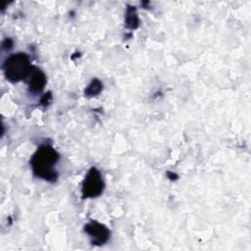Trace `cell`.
Instances as JSON below:
<instances>
[{"label":"cell","instance_id":"obj_1","mask_svg":"<svg viewBox=\"0 0 251 251\" xmlns=\"http://www.w3.org/2000/svg\"><path fill=\"white\" fill-rule=\"evenodd\" d=\"M58 160L59 155L54 148L48 145L41 146L33 154L30 160L33 174L45 180H56L57 174L54 170V166Z\"/></svg>","mask_w":251,"mask_h":251},{"label":"cell","instance_id":"obj_2","mask_svg":"<svg viewBox=\"0 0 251 251\" xmlns=\"http://www.w3.org/2000/svg\"><path fill=\"white\" fill-rule=\"evenodd\" d=\"M31 72L28 58L24 53L13 54L4 64V73L8 80L15 82L25 78Z\"/></svg>","mask_w":251,"mask_h":251},{"label":"cell","instance_id":"obj_3","mask_svg":"<svg viewBox=\"0 0 251 251\" xmlns=\"http://www.w3.org/2000/svg\"><path fill=\"white\" fill-rule=\"evenodd\" d=\"M104 183L100 172L96 168H91L82 182V196L86 198L97 197L103 191Z\"/></svg>","mask_w":251,"mask_h":251},{"label":"cell","instance_id":"obj_4","mask_svg":"<svg viewBox=\"0 0 251 251\" xmlns=\"http://www.w3.org/2000/svg\"><path fill=\"white\" fill-rule=\"evenodd\" d=\"M85 232L91 237L93 244H103L109 238V229L97 222H91L85 226Z\"/></svg>","mask_w":251,"mask_h":251},{"label":"cell","instance_id":"obj_5","mask_svg":"<svg viewBox=\"0 0 251 251\" xmlns=\"http://www.w3.org/2000/svg\"><path fill=\"white\" fill-rule=\"evenodd\" d=\"M45 82H46V77L40 70L35 69L34 71L30 72V78H29L28 84H29V89L31 91L33 92L41 91L45 85Z\"/></svg>","mask_w":251,"mask_h":251},{"label":"cell","instance_id":"obj_6","mask_svg":"<svg viewBox=\"0 0 251 251\" xmlns=\"http://www.w3.org/2000/svg\"><path fill=\"white\" fill-rule=\"evenodd\" d=\"M133 8L127 9L126 19V26L128 28H131V29H134L138 26V18H137V15L135 13V9H133Z\"/></svg>","mask_w":251,"mask_h":251},{"label":"cell","instance_id":"obj_7","mask_svg":"<svg viewBox=\"0 0 251 251\" xmlns=\"http://www.w3.org/2000/svg\"><path fill=\"white\" fill-rule=\"evenodd\" d=\"M101 89H102V83L98 79H93L85 89V95L87 96L97 95L101 91Z\"/></svg>","mask_w":251,"mask_h":251}]
</instances>
